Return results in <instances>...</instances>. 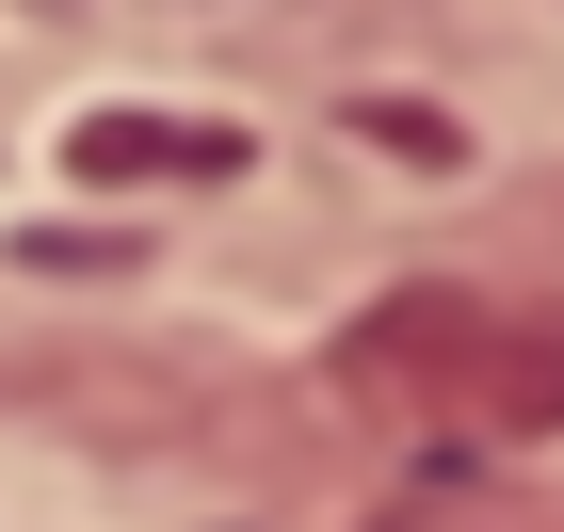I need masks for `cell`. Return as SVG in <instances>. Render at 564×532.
Here are the masks:
<instances>
[{"label": "cell", "instance_id": "cell-2", "mask_svg": "<svg viewBox=\"0 0 564 532\" xmlns=\"http://www.w3.org/2000/svg\"><path fill=\"white\" fill-rule=\"evenodd\" d=\"M355 532H564V485H532V468H435V485H403Z\"/></svg>", "mask_w": 564, "mask_h": 532}, {"label": "cell", "instance_id": "cell-1", "mask_svg": "<svg viewBox=\"0 0 564 532\" xmlns=\"http://www.w3.org/2000/svg\"><path fill=\"white\" fill-rule=\"evenodd\" d=\"M323 371H339V403H371L403 436H452V452H500V468L532 436H564V307L549 291L403 274L323 339Z\"/></svg>", "mask_w": 564, "mask_h": 532}, {"label": "cell", "instance_id": "cell-3", "mask_svg": "<svg viewBox=\"0 0 564 532\" xmlns=\"http://www.w3.org/2000/svg\"><path fill=\"white\" fill-rule=\"evenodd\" d=\"M82 177H226V162H259L242 130H162V113H82V145H65Z\"/></svg>", "mask_w": 564, "mask_h": 532}]
</instances>
